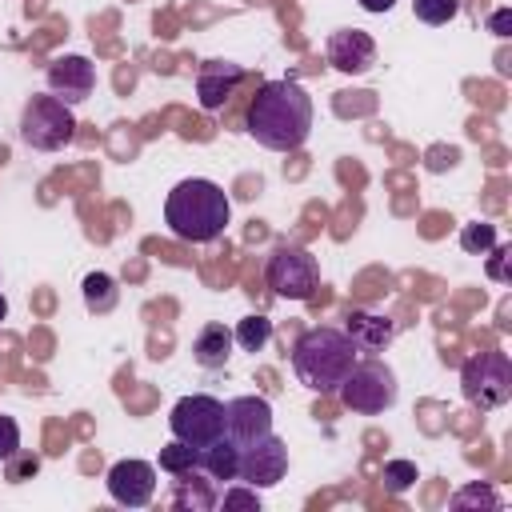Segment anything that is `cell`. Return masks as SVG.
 <instances>
[{
  "mask_svg": "<svg viewBox=\"0 0 512 512\" xmlns=\"http://www.w3.org/2000/svg\"><path fill=\"white\" fill-rule=\"evenodd\" d=\"M164 224L184 244H212L232 224V200L216 180L188 176L164 200Z\"/></svg>",
  "mask_w": 512,
  "mask_h": 512,
  "instance_id": "obj_2",
  "label": "cell"
},
{
  "mask_svg": "<svg viewBox=\"0 0 512 512\" xmlns=\"http://www.w3.org/2000/svg\"><path fill=\"white\" fill-rule=\"evenodd\" d=\"M20 452V424L12 416H0V460H12Z\"/></svg>",
  "mask_w": 512,
  "mask_h": 512,
  "instance_id": "obj_26",
  "label": "cell"
},
{
  "mask_svg": "<svg viewBox=\"0 0 512 512\" xmlns=\"http://www.w3.org/2000/svg\"><path fill=\"white\" fill-rule=\"evenodd\" d=\"M116 300H120V288H116V280L108 272H88L84 276V304H88V312H112Z\"/></svg>",
  "mask_w": 512,
  "mask_h": 512,
  "instance_id": "obj_18",
  "label": "cell"
},
{
  "mask_svg": "<svg viewBox=\"0 0 512 512\" xmlns=\"http://www.w3.org/2000/svg\"><path fill=\"white\" fill-rule=\"evenodd\" d=\"M284 472H288V444L276 432H268L264 440H256L252 448L240 452L236 480L248 484V488H272V484L284 480Z\"/></svg>",
  "mask_w": 512,
  "mask_h": 512,
  "instance_id": "obj_9",
  "label": "cell"
},
{
  "mask_svg": "<svg viewBox=\"0 0 512 512\" xmlns=\"http://www.w3.org/2000/svg\"><path fill=\"white\" fill-rule=\"evenodd\" d=\"M360 8H364V12H392L396 0H360Z\"/></svg>",
  "mask_w": 512,
  "mask_h": 512,
  "instance_id": "obj_27",
  "label": "cell"
},
{
  "mask_svg": "<svg viewBox=\"0 0 512 512\" xmlns=\"http://www.w3.org/2000/svg\"><path fill=\"white\" fill-rule=\"evenodd\" d=\"M412 484H416V464H412V460H388V464H384V488H388L392 496L408 492Z\"/></svg>",
  "mask_w": 512,
  "mask_h": 512,
  "instance_id": "obj_24",
  "label": "cell"
},
{
  "mask_svg": "<svg viewBox=\"0 0 512 512\" xmlns=\"http://www.w3.org/2000/svg\"><path fill=\"white\" fill-rule=\"evenodd\" d=\"M344 332L348 340L356 344V352H384L392 344V320L388 316H376V312H364V308H352L348 320H344Z\"/></svg>",
  "mask_w": 512,
  "mask_h": 512,
  "instance_id": "obj_15",
  "label": "cell"
},
{
  "mask_svg": "<svg viewBox=\"0 0 512 512\" xmlns=\"http://www.w3.org/2000/svg\"><path fill=\"white\" fill-rule=\"evenodd\" d=\"M48 88H52L56 100H64L72 108V104H80V100L92 96V88H96V64L88 56H76V52L56 56L48 64Z\"/></svg>",
  "mask_w": 512,
  "mask_h": 512,
  "instance_id": "obj_12",
  "label": "cell"
},
{
  "mask_svg": "<svg viewBox=\"0 0 512 512\" xmlns=\"http://www.w3.org/2000/svg\"><path fill=\"white\" fill-rule=\"evenodd\" d=\"M240 80H244L240 64H232V60H204L200 72H196V100H200V108L204 112L224 108Z\"/></svg>",
  "mask_w": 512,
  "mask_h": 512,
  "instance_id": "obj_14",
  "label": "cell"
},
{
  "mask_svg": "<svg viewBox=\"0 0 512 512\" xmlns=\"http://www.w3.org/2000/svg\"><path fill=\"white\" fill-rule=\"evenodd\" d=\"M492 28L504 36V28H508V12H496V16H492Z\"/></svg>",
  "mask_w": 512,
  "mask_h": 512,
  "instance_id": "obj_29",
  "label": "cell"
},
{
  "mask_svg": "<svg viewBox=\"0 0 512 512\" xmlns=\"http://www.w3.org/2000/svg\"><path fill=\"white\" fill-rule=\"evenodd\" d=\"M356 364V344L348 340L344 328H308L292 344V372L308 392H336L348 368Z\"/></svg>",
  "mask_w": 512,
  "mask_h": 512,
  "instance_id": "obj_3",
  "label": "cell"
},
{
  "mask_svg": "<svg viewBox=\"0 0 512 512\" xmlns=\"http://www.w3.org/2000/svg\"><path fill=\"white\" fill-rule=\"evenodd\" d=\"M104 484H108V496H112L116 504H124V508H144V504H152V496H156V468H152L148 460L128 456V460H116V464L108 468Z\"/></svg>",
  "mask_w": 512,
  "mask_h": 512,
  "instance_id": "obj_11",
  "label": "cell"
},
{
  "mask_svg": "<svg viewBox=\"0 0 512 512\" xmlns=\"http://www.w3.org/2000/svg\"><path fill=\"white\" fill-rule=\"evenodd\" d=\"M264 284L284 300H312L320 288L316 256L300 244H276L264 268Z\"/></svg>",
  "mask_w": 512,
  "mask_h": 512,
  "instance_id": "obj_8",
  "label": "cell"
},
{
  "mask_svg": "<svg viewBox=\"0 0 512 512\" xmlns=\"http://www.w3.org/2000/svg\"><path fill=\"white\" fill-rule=\"evenodd\" d=\"M244 128L260 148L296 152L312 132V96L296 80H264L244 112Z\"/></svg>",
  "mask_w": 512,
  "mask_h": 512,
  "instance_id": "obj_1",
  "label": "cell"
},
{
  "mask_svg": "<svg viewBox=\"0 0 512 512\" xmlns=\"http://www.w3.org/2000/svg\"><path fill=\"white\" fill-rule=\"evenodd\" d=\"M160 468H164V472H172V476L192 472V468H196V448H188V444H180V440L172 436V444H164V448H160Z\"/></svg>",
  "mask_w": 512,
  "mask_h": 512,
  "instance_id": "obj_21",
  "label": "cell"
},
{
  "mask_svg": "<svg viewBox=\"0 0 512 512\" xmlns=\"http://www.w3.org/2000/svg\"><path fill=\"white\" fill-rule=\"evenodd\" d=\"M336 392H340V404H344V408H352V412H360V416H380L384 408L396 404L400 384H396V372H392L384 360L368 356V360H356V364L348 368V376L340 380Z\"/></svg>",
  "mask_w": 512,
  "mask_h": 512,
  "instance_id": "obj_4",
  "label": "cell"
},
{
  "mask_svg": "<svg viewBox=\"0 0 512 512\" xmlns=\"http://www.w3.org/2000/svg\"><path fill=\"white\" fill-rule=\"evenodd\" d=\"M272 340V320L268 316H244L240 324H236V332H232V344L236 348H244V352H260L264 344Z\"/></svg>",
  "mask_w": 512,
  "mask_h": 512,
  "instance_id": "obj_19",
  "label": "cell"
},
{
  "mask_svg": "<svg viewBox=\"0 0 512 512\" xmlns=\"http://www.w3.org/2000/svg\"><path fill=\"white\" fill-rule=\"evenodd\" d=\"M496 224H484V220H476V224H464L460 228V248L464 252H472V256H488L492 248H496Z\"/></svg>",
  "mask_w": 512,
  "mask_h": 512,
  "instance_id": "obj_20",
  "label": "cell"
},
{
  "mask_svg": "<svg viewBox=\"0 0 512 512\" xmlns=\"http://www.w3.org/2000/svg\"><path fill=\"white\" fill-rule=\"evenodd\" d=\"M4 316H8V296L0 292V320H4Z\"/></svg>",
  "mask_w": 512,
  "mask_h": 512,
  "instance_id": "obj_30",
  "label": "cell"
},
{
  "mask_svg": "<svg viewBox=\"0 0 512 512\" xmlns=\"http://www.w3.org/2000/svg\"><path fill=\"white\" fill-rule=\"evenodd\" d=\"M324 56H328V64L336 72L360 76V72H368L376 64V40L368 32H360V28H336L328 36V44H324Z\"/></svg>",
  "mask_w": 512,
  "mask_h": 512,
  "instance_id": "obj_13",
  "label": "cell"
},
{
  "mask_svg": "<svg viewBox=\"0 0 512 512\" xmlns=\"http://www.w3.org/2000/svg\"><path fill=\"white\" fill-rule=\"evenodd\" d=\"M412 12H416V20H424V24L440 28V24L456 20L460 0H412Z\"/></svg>",
  "mask_w": 512,
  "mask_h": 512,
  "instance_id": "obj_22",
  "label": "cell"
},
{
  "mask_svg": "<svg viewBox=\"0 0 512 512\" xmlns=\"http://www.w3.org/2000/svg\"><path fill=\"white\" fill-rule=\"evenodd\" d=\"M76 136V116L64 100H56L52 92L48 96H32L20 112V140L36 152H56L64 144H72Z\"/></svg>",
  "mask_w": 512,
  "mask_h": 512,
  "instance_id": "obj_6",
  "label": "cell"
},
{
  "mask_svg": "<svg viewBox=\"0 0 512 512\" xmlns=\"http://www.w3.org/2000/svg\"><path fill=\"white\" fill-rule=\"evenodd\" d=\"M168 428L180 444L204 452L208 444H216L224 436V400L208 396V392H192V396H180L168 412Z\"/></svg>",
  "mask_w": 512,
  "mask_h": 512,
  "instance_id": "obj_7",
  "label": "cell"
},
{
  "mask_svg": "<svg viewBox=\"0 0 512 512\" xmlns=\"http://www.w3.org/2000/svg\"><path fill=\"white\" fill-rule=\"evenodd\" d=\"M192 356L200 368H224L232 356V332L224 324H204L192 340Z\"/></svg>",
  "mask_w": 512,
  "mask_h": 512,
  "instance_id": "obj_16",
  "label": "cell"
},
{
  "mask_svg": "<svg viewBox=\"0 0 512 512\" xmlns=\"http://www.w3.org/2000/svg\"><path fill=\"white\" fill-rule=\"evenodd\" d=\"M452 508H500V496L488 488V484H468V488H460L452 500H448Z\"/></svg>",
  "mask_w": 512,
  "mask_h": 512,
  "instance_id": "obj_23",
  "label": "cell"
},
{
  "mask_svg": "<svg viewBox=\"0 0 512 512\" xmlns=\"http://www.w3.org/2000/svg\"><path fill=\"white\" fill-rule=\"evenodd\" d=\"M272 432V404L264 396H236L224 404V436L244 452Z\"/></svg>",
  "mask_w": 512,
  "mask_h": 512,
  "instance_id": "obj_10",
  "label": "cell"
},
{
  "mask_svg": "<svg viewBox=\"0 0 512 512\" xmlns=\"http://www.w3.org/2000/svg\"><path fill=\"white\" fill-rule=\"evenodd\" d=\"M460 392L480 412L504 408L512 400V360L508 352H476L460 368Z\"/></svg>",
  "mask_w": 512,
  "mask_h": 512,
  "instance_id": "obj_5",
  "label": "cell"
},
{
  "mask_svg": "<svg viewBox=\"0 0 512 512\" xmlns=\"http://www.w3.org/2000/svg\"><path fill=\"white\" fill-rule=\"evenodd\" d=\"M224 508H248V512H260V488H248V484H236L220 496Z\"/></svg>",
  "mask_w": 512,
  "mask_h": 512,
  "instance_id": "obj_25",
  "label": "cell"
},
{
  "mask_svg": "<svg viewBox=\"0 0 512 512\" xmlns=\"http://www.w3.org/2000/svg\"><path fill=\"white\" fill-rule=\"evenodd\" d=\"M196 468L208 476V480H236V472H240V448L228 440V436H220L216 444H208L204 452H196Z\"/></svg>",
  "mask_w": 512,
  "mask_h": 512,
  "instance_id": "obj_17",
  "label": "cell"
},
{
  "mask_svg": "<svg viewBox=\"0 0 512 512\" xmlns=\"http://www.w3.org/2000/svg\"><path fill=\"white\" fill-rule=\"evenodd\" d=\"M40 468V460L32 456V460H20V468H12V480H20V476H28V472H36Z\"/></svg>",
  "mask_w": 512,
  "mask_h": 512,
  "instance_id": "obj_28",
  "label": "cell"
}]
</instances>
